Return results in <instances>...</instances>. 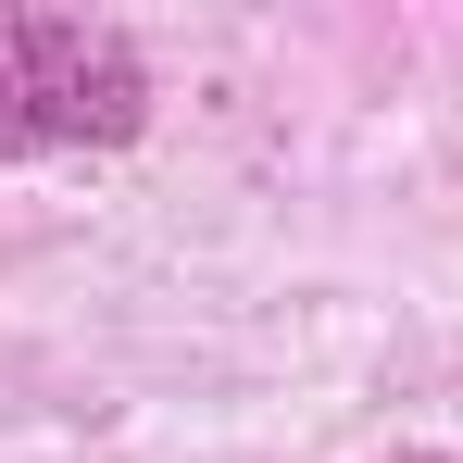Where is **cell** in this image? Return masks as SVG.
<instances>
[{
  "label": "cell",
  "mask_w": 463,
  "mask_h": 463,
  "mask_svg": "<svg viewBox=\"0 0 463 463\" xmlns=\"http://www.w3.org/2000/svg\"><path fill=\"white\" fill-rule=\"evenodd\" d=\"M151 126V63L100 13H0V163L126 151Z\"/></svg>",
  "instance_id": "obj_1"
},
{
  "label": "cell",
  "mask_w": 463,
  "mask_h": 463,
  "mask_svg": "<svg viewBox=\"0 0 463 463\" xmlns=\"http://www.w3.org/2000/svg\"><path fill=\"white\" fill-rule=\"evenodd\" d=\"M401 463H463V451H401Z\"/></svg>",
  "instance_id": "obj_2"
}]
</instances>
